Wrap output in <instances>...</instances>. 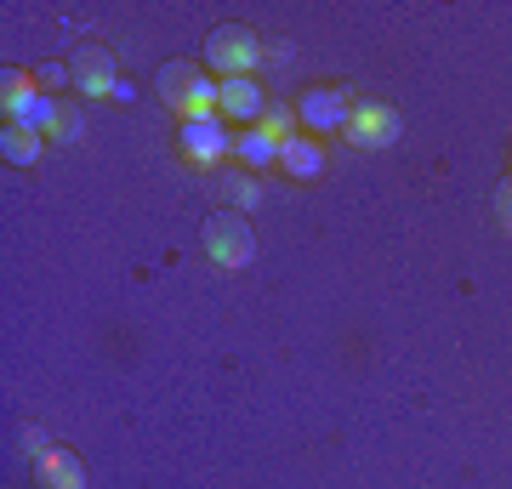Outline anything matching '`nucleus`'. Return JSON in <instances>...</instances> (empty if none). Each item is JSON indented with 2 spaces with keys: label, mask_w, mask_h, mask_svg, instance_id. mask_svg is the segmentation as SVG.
<instances>
[{
  "label": "nucleus",
  "mask_w": 512,
  "mask_h": 489,
  "mask_svg": "<svg viewBox=\"0 0 512 489\" xmlns=\"http://www.w3.org/2000/svg\"><path fill=\"white\" fill-rule=\"evenodd\" d=\"M262 63H268V46H262V35L245 29V23H222V29H211V40H205V69L217 74V80H256Z\"/></svg>",
  "instance_id": "f257e3e1"
},
{
  "label": "nucleus",
  "mask_w": 512,
  "mask_h": 489,
  "mask_svg": "<svg viewBox=\"0 0 512 489\" xmlns=\"http://www.w3.org/2000/svg\"><path fill=\"white\" fill-rule=\"evenodd\" d=\"M154 91L177 109V120H205V114H217V80H205L194 63H165Z\"/></svg>",
  "instance_id": "f03ea898"
},
{
  "label": "nucleus",
  "mask_w": 512,
  "mask_h": 489,
  "mask_svg": "<svg viewBox=\"0 0 512 489\" xmlns=\"http://www.w3.org/2000/svg\"><path fill=\"white\" fill-rule=\"evenodd\" d=\"M205 256H211L222 273L251 268V262H256V234H251V222L239 217V211H228V217H211V222H205Z\"/></svg>",
  "instance_id": "7ed1b4c3"
},
{
  "label": "nucleus",
  "mask_w": 512,
  "mask_h": 489,
  "mask_svg": "<svg viewBox=\"0 0 512 489\" xmlns=\"http://www.w3.org/2000/svg\"><path fill=\"white\" fill-rule=\"evenodd\" d=\"M353 91H330V86H308L302 97H296V120H302V131L308 137H325V131H348L353 120Z\"/></svg>",
  "instance_id": "20e7f679"
},
{
  "label": "nucleus",
  "mask_w": 512,
  "mask_h": 489,
  "mask_svg": "<svg viewBox=\"0 0 512 489\" xmlns=\"http://www.w3.org/2000/svg\"><path fill=\"white\" fill-rule=\"evenodd\" d=\"M177 143L194 165H222L234 160V126L222 120V114H205V120H183L177 126Z\"/></svg>",
  "instance_id": "39448f33"
},
{
  "label": "nucleus",
  "mask_w": 512,
  "mask_h": 489,
  "mask_svg": "<svg viewBox=\"0 0 512 489\" xmlns=\"http://www.w3.org/2000/svg\"><path fill=\"white\" fill-rule=\"evenodd\" d=\"M342 137H348L353 148L376 154V148H393V143L404 137V120H399V109H387V103H359Z\"/></svg>",
  "instance_id": "423d86ee"
},
{
  "label": "nucleus",
  "mask_w": 512,
  "mask_h": 489,
  "mask_svg": "<svg viewBox=\"0 0 512 489\" xmlns=\"http://www.w3.org/2000/svg\"><path fill=\"white\" fill-rule=\"evenodd\" d=\"M217 114L228 126H256V120L268 114L262 80H217Z\"/></svg>",
  "instance_id": "0eeeda50"
},
{
  "label": "nucleus",
  "mask_w": 512,
  "mask_h": 489,
  "mask_svg": "<svg viewBox=\"0 0 512 489\" xmlns=\"http://www.w3.org/2000/svg\"><path fill=\"white\" fill-rule=\"evenodd\" d=\"M274 171H285V177H296V182L325 177V148H319V137H308V131H296L291 143L279 148V165H274Z\"/></svg>",
  "instance_id": "6e6552de"
},
{
  "label": "nucleus",
  "mask_w": 512,
  "mask_h": 489,
  "mask_svg": "<svg viewBox=\"0 0 512 489\" xmlns=\"http://www.w3.org/2000/svg\"><path fill=\"white\" fill-rule=\"evenodd\" d=\"M35 472L46 489H86V472H80V461H74V450H63V444H52V450L35 455Z\"/></svg>",
  "instance_id": "1a4fd4ad"
},
{
  "label": "nucleus",
  "mask_w": 512,
  "mask_h": 489,
  "mask_svg": "<svg viewBox=\"0 0 512 489\" xmlns=\"http://www.w3.org/2000/svg\"><path fill=\"white\" fill-rule=\"evenodd\" d=\"M74 80H80V91L86 97H114V63H109V52H97V46H86V52L74 57Z\"/></svg>",
  "instance_id": "9d476101"
},
{
  "label": "nucleus",
  "mask_w": 512,
  "mask_h": 489,
  "mask_svg": "<svg viewBox=\"0 0 512 489\" xmlns=\"http://www.w3.org/2000/svg\"><path fill=\"white\" fill-rule=\"evenodd\" d=\"M234 160L245 165V171H274V165H279V143L262 126H245V131H234Z\"/></svg>",
  "instance_id": "9b49d317"
},
{
  "label": "nucleus",
  "mask_w": 512,
  "mask_h": 489,
  "mask_svg": "<svg viewBox=\"0 0 512 489\" xmlns=\"http://www.w3.org/2000/svg\"><path fill=\"white\" fill-rule=\"evenodd\" d=\"M256 126H262V131H268V137H274L279 148H285V143L296 137V131H302V120H296V109H291V103H268V114H262Z\"/></svg>",
  "instance_id": "f8f14e48"
},
{
  "label": "nucleus",
  "mask_w": 512,
  "mask_h": 489,
  "mask_svg": "<svg viewBox=\"0 0 512 489\" xmlns=\"http://www.w3.org/2000/svg\"><path fill=\"white\" fill-rule=\"evenodd\" d=\"M0 154L12 165H35L40 160V131H12L6 126V137H0Z\"/></svg>",
  "instance_id": "ddd939ff"
},
{
  "label": "nucleus",
  "mask_w": 512,
  "mask_h": 489,
  "mask_svg": "<svg viewBox=\"0 0 512 489\" xmlns=\"http://www.w3.org/2000/svg\"><path fill=\"white\" fill-rule=\"evenodd\" d=\"M228 200H234L239 217H251L256 205H262V177H256V171H239V177L228 182Z\"/></svg>",
  "instance_id": "4468645a"
},
{
  "label": "nucleus",
  "mask_w": 512,
  "mask_h": 489,
  "mask_svg": "<svg viewBox=\"0 0 512 489\" xmlns=\"http://www.w3.org/2000/svg\"><path fill=\"white\" fill-rule=\"evenodd\" d=\"M52 137H57V143H80V137H86V114H80V109H63V120H57Z\"/></svg>",
  "instance_id": "2eb2a0df"
},
{
  "label": "nucleus",
  "mask_w": 512,
  "mask_h": 489,
  "mask_svg": "<svg viewBox=\"0 0 512 489\" xmlns=\"http://www.w3.org/2000/svg\"><path fill=\"white\" fill-rule=\"evenodd\" d=\"M35 80H40V91H57L63 80H74V69H63V63H46V69H35Z\"/></svg>",
  "instance_id": "dca6fc26"
}]
</instances>
